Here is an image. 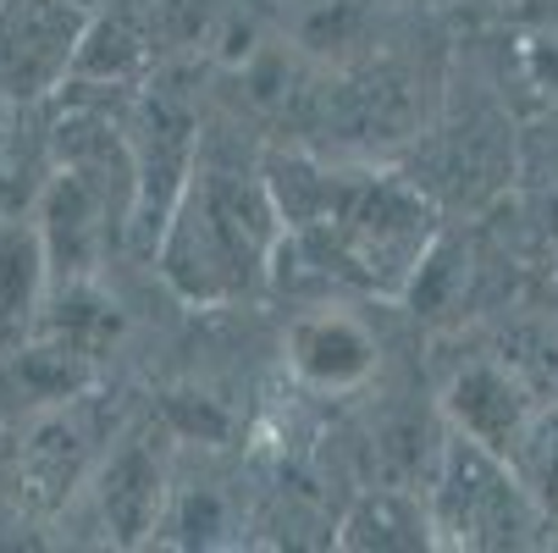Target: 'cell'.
Segmentation results:
<instances>
[{"instance_id": "obj_1", "label": "cell", "mask_w": 558, "mask_h": 553, "mask_svg": "<svg viewBox=\"0 0 558 553\" xmlns=\"http://www.w3.org/2000/svg\"><path fill=\"white\" fill-rule=\"evenodd\" d=\"M448 520L470 542H509L514 531H525V504L514 482L498 477L482 454H459L448 477Z\"/></svg>"}, {"instance_id": "obj_2", "label": "cell", "mask_w": 558, "mask_h": 553, "mask_svg": "<svg viewBox=\"0 0 558 553\" xmlns=\"http://www.w3.org/2000/svg\"><path fill=\"white\" fill-rule=\"evenodd\" d=\"M459 416L470 421L475 437H487L493 448H509V437L520 432V405L509 382H498L493 371H470L459 382Z\"/></svg>"}, {"instance_id": "obj_3", "label": "cell", "mask_w": 558, "mask_h": 553, "mask_svg": "<svg viewBox=\"0 0 558 553\" xmlns=\"http://www.w3.org/2000/svg\"><path fill=\"white\" fill-rule=\"evenodd\" d=\"M525 465H531V482H536L542 504L558 509V416H547V421L525 437Z\"/></svg>"}]
</instances>
